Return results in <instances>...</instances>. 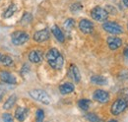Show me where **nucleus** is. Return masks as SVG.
<instances>
[{
    "label": "nucleus",
    "instance_id": "obj_15",
    "mask_svg": "<svg viewBox=\"0 0 128 122\" xmlns=\"http://www.w3.org/2000/svg\"><path fill=\"white\" fill-rule=\"evenodd\" d=\"M59 91L62 94H70V92L74 91V85L71 84V83H68V82L63 83L62 85H60Z\"/></svg>",
    "mask_w": 128,
    "mask_h": 122
},
{
    "label": "nucleus",
    "instance_id": "obj_29",
    "mask_svg": "<svg viewBox=\"0 0 128 122\" xmlns=\"http://www.w3.org/2000/svg\"><path fill=\"white\" fill-rule=\"evenodd\" d=\"M4 94H5V91H4V88H3L2 86H0V100H1L2 98H3Z\"/></svg>",
    "mask_w": 128,
    "mask_h": 122
},
{
    "label": "nucleus",
    "instance_id": "obj_1",
    "mask_svg": "<svg viewBox=\"0 0 128 122\" xmlns=\"http://www.w3.org/2000/svg\"><path fill=\"white\" fill-rule=\"evenodd\" d=\"M46 60L50 67L55 70H60L64 63L63 56L56 48H51L48 50L46 53Z\"/></svg>",
    "mask_w": 128,
    "mask_h": 122
},
{
    "label": "nucleus",
    "instance_id": "obj_24",
    "mask_svg": "<svg viewBox=\"0 0 128 122\" xmlns=\"http://www.w3.org/2000/svg\"><path fill=\"white\" fill-rule=\"evenodd\" d=\"M82 9H83V6L81 5L80 3H74V4H72L71 7H70L71 12H73V13H77V12H79Z\"/></svg>",
    "mask_w": 128,
    "mask_h": 122
},
{
    "label": "nucleus",
    "instance_id": "obj_13",
    "mask_svg": "<svg viewBox=\"0 0 128 122\" xmlns=\"http://www.w3.org/2000/svg\"><path fill=\"white\" fill-rule=\"evenodd\" d=\"M29 60L32 63H40L42 60V53L40 50H32L29 53Z\"/></svg>",
    "mask_w": 128,
    "mask_h": 122
},
{
    "label": "nucleus",
    "instance_id": "obj_21",
    "mask_svg": "<svg viewBox=\"0 0 128 122\" xmlns=\"http://www.w3.org/2000/svg\"><path fill=\"white\" fill-rule=\"evenodd\" d=\"M0 62L4 66H11V65H13V59L9 55H1Z\"/></svg>",
    "mask_w": 128,
    "mask_h": 122
},
{
    "label": "nucleus",
    "instance_id": "obj_23",
    "mask_svg": "<svg viewBox=\"0 0 128 122\" xmlns=\"http://www.w3.org/2000/svg\"><path fill=\"white\" fill-rule=\"evenodd\" d=\"M31 21H32V15H31L30 13H25L24 16L22 17L20 23H21L22 25H27V24H29Z\"/></svg>",
    "mask_w": 128,
    "mask_h": 122
},
{
    "label": "nucleus",
    "instance_id": "obj_8",
    "mask_svg": "<svg viewBox=\"0 0 128 122\" xmlns=\"http://www.w3.org/2000/svg\"><path fill=\"white\" fill-rule=\"evenodd\" d=\"M79 29L84 34H91L94 30V24L87 19H82L79 22Z\"/></svg>",
    "mask_w": 128,
    "mask_h": 122
},
{
    "label": "nucleus",
    "instance_id": "obj_9",
    "mask_svg": "<svg viewBox=\"0 0 128 122\" xmlns=\"http://www.w3.org/2000/svg\"><path fill=\"white\" fill-rule=\"evenodd\" d=\"M49 36H50V34H49L48 30H46V29L38 30L34 34V40H36L38 42H44L48 40L49 38Z\"/></svg>",
    "mask_w": 128,
    "mask_h": 122
},
{
    "label": "nucleus",
    "instance_id": "obj_17",
    "mask_svg": "<svg viewBox=\"0 0 128 122\" xmlns=\"http://www.w3.org/2000/svg\"><path fill=\"white\" fill-rule=\"evenodd\" d=\"M16 100H17V96H15V94H12V96H10L7 98V100L5 102V104H3V108H4L5 110L11 109L12 107L14 106V104H15Z\"/></svg>",
    "mask_w": 128,
    "mask_h": 122
},
{
    "label": "nucleus",
    "instance_id": "obj_11",
    "mask_svg": "<svg viewBox=\"0 0 128 122\" xmlns=\"http://www.w3.org/2000/svg\"><path fill=\"white\" fill-rule=\"evenodd\" d=\"M108 44L112 50H115L119 48L122 44V40L117 36H110L108 38Z\"/></svg>",
    "mask_w": 128,
    "mask_h": 122
},
{
    "label": "nucleus",
    "instance_id": "obj_31",
    "mask_svg": "<svg viewBox=\"0 0 128 122\" xmlns=\"http://www.w3.org/2000/svg\"><path fill=\"white\" fill-rule=\"evenodd\" d=\"M123 1V3H124V5L126 6V7H128V0H122Z\"/></svg>",
    "mask_w": 128,
    "mask_h": 122
},
{
    "label": "nucleus",
    "instance_id": "obj_28",
    "mask_svg": "<svg viewBox=\"0 0 128 122\" xmlns=\"http://www.w3.org/2000/svg\"><path fill=\"white\" fill-rule=\"evenodd\" d=\"M120 94H122V98L128 100V89H123L120 92Z\"/></svg>",
    "mask_w": 128,
    "mask_h": 122
},
{
    "label": "nucleus",
    "instance_id": "obj_30",
    "mask_svg": "<svg viewBox=\"0 0 128 122\" xmlns=\"http://www.w3.org/2000/svg\"><path fill=\"white\" fill-rule=\"evenodd\" d=\"M124 54H125V56H127L128 57V46L125 48V50H124Z\"/></svg>",
    "mask_w": 128,
    "mask_h": 122
},
{
    "label": "nucleus",
    "instance_id": "obj_12",
    "mask_svg": "<svg viewBox=\"0 0 128 122\" xmlns=\"http://www.w3.org/2000/svg\"><path fill=\"white\" fill-rule=\"evenodd\" d=\"M28 112H29V110L27 108L19 106L15 111V117L19 121H24L26 119V117L28 116Z\"/></svg>",
    "mask_w": 128,
    "mask_h": 122
},
{
    "label": "nucleus",
    "instance_id": "obj_4",
    "mask_svg": "<svg viewBox=\"0 0 128 122\" xmlns=\"http://www.w3.org/2000/svg\"><path fill=\"white\" fill-rule=\"evenodd\" d=\"M128 106V100L121 98L117 100H115L112 106L110 111L113 115H119L120 113H122Z\"/></svg>",
    "mask_w": 128,
    "mask_h": 122
},
{
    "label": "nucleus",
    "instance_id": "obj_6",
    "mask_svg": "<svg viewBox=\"0 0 128 122\" xmlns=\"http://www.w3.org/2000/svg\"><path fill=\"white\" fill-rule=\"evenodd\" d=\"M102 28L106 32L112 34H119L123 32L122 27L116 23H113V22H106L102 25Z\"/></svg>",
    "mask_w": 128,
    "mask_h": 122
},
{
    "label": "nucleus",
    "instance_id": "obj_16",
    "mask_svg": "<svg viewBox=\"0 0 128 122\" xmlns=\"http://www.w3.org/2000/svg\"><path fill=\"white\" fill-rule=\"evenodd\" d=\"M69 74H70L71 78H72L76 83H79V82H80V80H81L80 72H79L77 66H75V65H71L70 70H69Z\"/></svg>",
    "mask_w": 128,
    "mask_h": 122
},
{
    "label": "nucleus",
    "instance_id": "obj_14",
    "mask_svg": "<svg viewBox=\"0 0 128 122\" xmlns=\"http://www.w3.org/2000/svg\"><path fill=\"white\" fill-rule=\"evenodd\" d=\"M51 32H52V34L54 36V38H55L59 42H64L65 36H64L62 30H60L57 26H53V27L51 28Z\"/></svg>",
    "mask_w": 128,
    "mask_h": 122
},
{
    "label": "nucleus",
    "instance_id": "obj_22",
    "mask_svg": "<svg viewBox=\"0 0 128 122\" xmlns=\"http://www.w3.org/2000/svg\"><path fill=\"white\" fill-rule=\"evenodd\" d=\"M74 26H75V21H74L73 19H71V18L67 19L63 24L64 29H65L66 30H71L73 28H74Z\"/></svg>",
    "mask_w": 128,
    "mask_h": 122
},
{
    "label": "nucleus",
    "instance_id": "obj_5",
    "mask_svg": "<svg viewBox=\"0 0 128 122\" xmlns=\"http://www.w3.org/2000/svg\"><path fill=\"white\" fill-rule=\"evenodd\" d=\"M91 16L94 20H96L98 22H104L106 20H108V13L106 10H104L102 7H95L91 11Z\"/></svg>",
    "mask_w": 128,
    "mask_h": 122
},
{
    "label": "nucleus",
    "instance_id": "obj_18",
    "mask_svg": "<svg viewBox=\"0 0 128 122\" xmlns=\"http://www.w3.org/2000/svg\"><path fill=\"white\" fill-rule=\"evenodd\" d=\"M91 82L95 85H100V86H102V85H106L108 83V80L106 78L102 76H100V75H95L91 78Z\"/></svg>",
    "mask_w": 128,
    "mask_h": 122
},
{
    "label": "nucleus",
    "instance_id": "obj_26",
    "mask_svg": "<svg viewBox=\"0 0 128 122\" xmlns=\"http://www.w3.org/2000/svg\"><path fill=\"white\" fill-rule=\"evenodd\" d=\"M85 117H86V119L89 120V121H92V122L100 121V118L96 116V114H94V113H88V114H86Z\"/></svg>",
    "mask_w": 128,
    "mask_h": 122
},
{
    "label": "nucleus",
    "instance_id": "obj_7",
    "mask_svg": "<svg viewBox=\"0 0 128 122\" xmlns=\"http://www.w3.org/2000/svg\"><path fill=\"white\" fill-rule=\"evenodd\" d=\"M93 98L95 100L100 104H106L110 100V94L108 92L104 91V90H96L93 94Z\"/></svg>",
    "mask_w": 128,
    "mask_h": 122
},
{
    "label": "nucleus",
    "instance_id": "obj_19",
    "mask_svg": "<svg viewBox=\"0 0 128 122\" xmlns=\"http://www.w3.org/2000/svg\"><path fill=\"white\" fill-rule=\"evenodd\" d=\"M16 10H17L16 5H15V4H11V5L6 9V11L4 12V14H3V18L7 19V18L12 17V16L14 15V13L16 12Z\"/></svg>",
    "mask_w": 128,
    "mask_h": 122
},
{
    "label": "nucleus",
    "instance_id": "obj_10",
    "mask_svg": "<svg viewBox=\"0 0 128 122\" xmlns=\"http://www.w3.org/2000/svg\"><path fill=\"white\" fill-rule=\"evenodd\" d=\"M0 80L6 84H12V85H15L17 84V80L16 78L13 76L10 72L8 71H1L0 72Z\"/></svg>",
    "mask_w": 128,
    "mask_h": 122
},
{
    "label": "nucleus",
    "instance_id": "obj_27",
    "mask_svg": "<svg viewBox=\"0 0 128 122\" xmlns=\"http://www.w3.org/2000/svg\"><path fill=\"white\" fill-rule=\"evenodd\" d=\"M2 118H3V120H4L5 122L13 121V117H12L11 114H9V113H4V114L2 115Z\"/></svg>",
    "mask_w": 128,
    "mask_h": 122
},
{
    "label": "nucleus",
    "instance_id": "obj_33",
    "mask_svg": "<svg viewBox=\"0 0 128 122\" xmlns=\"http://www.w3.org/2000/svg\"><path fill=\"white\" fill-rule=\"evenodd\" d=\"M127 28H128V26H127Z\"/></svg>",
    "mask_w": 128,
    "mask_h": 122
},
{
    "label": "nucleus",
    "instance_id": "obj_32",
    "mask_svg": "<svg viewBox=\"0 0 128 122\" xmlns=\"http://www.w3.org/2000/svg\"><path fill=\"white\" fill-rule=\"evenodd\" d=\"M0 59H1V55H0Z\"/></svg>",
    "mask_w": 128,
    "mask_h": 122
},
{
    "label": "nucleus",
    "instance_id": "obj_3",
    "mask_svg": "<svg viewBox=\"0 0 128 122\" xmlns=\"http://www.w3.org/2000/svg\"><path fill=\"white\" fill-rule=\"evenodd\" d=\"M29 94L34 100H36L42 104H50V96H48V92H44V90H32V91H30Z\"/></svg>",
    "mask_w": 128,
    "mask_h": 122
},
{
    "label": "nucleus",
    "instance_id": "obj_2",
    "mask_svg": "<svg viewBox=\"0 0 128 122\" xmlns=\"http://www.w3.org/2000/svg\"><path fill=\"white\" fill-rule=\"evenodd\" d=\"M29 38H30L29 34L23 30H17L11 34V40L14 46H22L26 44L29 40Z\"/></svg>",
    "mask_w": 128,
    "mask_h": 122
},
{
    "label": "nucleus",
    "instance_id": "obj_25",
    "mask_svg": "<svg viewBox=\"0 0 128 122\" xmlns=\"http://www.w3.org/2000/svg\"><path fill=\"white\" fill-rule=\"evenodd\" d=\"M36 121H38V122H42L44 119V112L42 109H38V110H36Z\"/></svg>",
    "mask_w": 128,
    "mask_h": 122
},
{
    "label": "nucleus",
    "instance_id": "obj_20",
    "mask_svg": "<svg viewBox=\"0 0 128 122\" xmlns=\"http://www.w3.org/2000/svg\"><path fill=\"white\" fill-rule=\"evenodd\" d=\"M91 100H87V98H83V100H80L78 102V106L80 107V109L82 110H88L90 106H91Z\"/></svg>",
    "mask_w": 128,
    "mask_h": 122
}]
</instances>
